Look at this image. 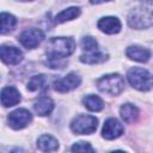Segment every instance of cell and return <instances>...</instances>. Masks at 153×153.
<instances>
[{
	"label": "cell",
	"mask_w": 153,
	"mask_h": 153,
	"mask_svg": "<svg viewBox=\"0 0 153 153\" xmlns=\"http://www.w3.org/2000/svg\"><path fill=\"white\" fill-rule=\"evenodd\" d=\"M31 120H32V115L26 109H17L12 111L7 117L10 127L16 130L25 128L31 122Z\"/></svg>",
	"instance_id": "52a82bcc"
},
{
	"label": "cell",
	"mask_w": 153,
	"mask_h": 153,
	"mask_svg": "<svg viewBox=\"0 0 153 153\" xmlns=\"http://www.w3.org/2000/svg\"><path fill=\"white\" fill-rule=\"evenodd\" d=\"M97 87L103 93L117 96L124 90V80L118 73L106 74L97 80Z\"/></svg>",
	"instance_id": "3957f363"
},
{
	"label": "cell",
	"mask_w": 153,
	"mask_h": 153,
	"mask_svg": "<svg viewBox=\"0 0 153 153\" xmlns=\"http://www.w3.org/2000/svg\"><path fill=\"white\" fill-rule=\"evenodd\" d=\"M45 85V76L44 75H36L32 76L31 80L27 84V90L29 91H37L43 88Z\"/></svg>",
	"instance_id": "44dd1931"
},
{
	"label": "cell",
	"mask_w": 153,
	"mask_h": 153,
	"mask_svg": "<svg viewBox=\"0 0 153 153\" xmlns=\"http://www.w3.org/2000/svg\"><path fill=\"white\" fill-rule=\"evenodd\" d=\"M37 148L42 152H54L59 148V141L51 135H41L37 140Z\"/></svg>",
	"instance_id": "9a60e30c"
},
{
	"label": "cell",
	"mask_w": 153,
	"mask_h": 153,
	"mask_svg": "<svg viewBox=\"0 0 153 153\" xmlns=\"http://www.w3.org/2000/svg\"><path fill=\"white\" fill-rule=\"evenodd\" d=\"M20 1H31V0H20Z\"/></svg>",
	"instance_id": "d4e9b609"
},
{
	"label": "cell",
	"mask_w": 153,
	"mask_h": 153,
	"mask_svg": "<svg viewBox=\"0 0 153 153\" xmlns=\"http://www.w3.org/2000/svg\"><path fill=\"white\" fill-rule=\"evenodd\" d=\"M50 53L51 55L67 57L72 55L75 50V42L72 37H54L50 41Z\"/></svg>",
	"instance_id": "5b68a950"
},
{
	"label": "cell",
	"mask_w": 153,
	"mask_h": 153,
	"mask_svg": "<svg viewBox=\"0 0 153 153\" xmlns=\"http://www.w3.org/2000/svg\"><path fill=\"white\" fill-rule=\"evenodd\" d=\"M120 114H121V117L124 122L127 123H134L137 117H139V110L135 105L130 104V103H127V104H123L120 109Z\"/></svg>",
	"instance_id": "e0dca14e"
},
{
	"label": "cell",
	"mask_w": 153,
	"mask_h": 153,
	"mask_svg": "<svg viewBox=\"0 0 153 153\" xmlns=\"http://www.w3.org/2000/svg\"><path fill=\"white\" fill-rule=\"evenodd\" d=\"M98 29L104 32V33H108V35H115V33H118L121 31V22L118 18L116 17H111V16H108V17H103L98 20V24H97Z\"/></svg>",
	"instance_id": "8fae6325"
},
{
	"label": "cell",
	"mask_w": 153,
	"mask_h": 153,
	"mask_svg": "<svg viewBox=\"0 0 153 153\" xmlns=\"http://www.w3.org/2000/svg\"><path fill=\"white\" fill-rule=\"evenodd\" d=\"M124 131L123 126L121 124V122L116 118H108L104 122L103 129H102V136L106 140H114L120 137Z\"/></svg>",
	"instance_id": "9c48e42d"
},
{
	"label": "cell",
	"mask_w": 153,
	"mask_h": 153,
	"mask_svg": "<svg viewBox=\"0 0 153 153\" xmlns=\"http://www.w3.org/2000/svg\"><path fill=\"white\" fill-rule=\"evenodd\" d=\"M71 149H72L73 152H94L93 147H92L88 142H84V141L73 145Z\"/></svg>",
	"instance_id": "603a6c76"
},
{
	"label": "cell",
	"mask_w": 153,
	"mask_h": 153,
	"mask_svg": "<svg viewBox=\"0 0 153 153\" xmlns=\"http://www.w3.org/2000/svg\"><path fill=\"white\" fill-rule=\"evenodd\" d=\"M54 109V102L49 97H41L33 104V110L39 116H48Z\"/></svg>",
	"instance_id": "5bb4252c"
},
{
	"label": "cell",
	"mask_w": 153,
	"mask_h": 153,
	"mask_svg": "<svg viewBox=\"0 0 153 153\" xmlns=\"http://www.w3.org/2000/svg\"><path fill=\"white\" fill-rule=\"evenodd\" d=\"M81 48L86 51L97 50L98 49V42L91 36H85L81 38Z\"/></svg>",
	"instance_id": "7402d4cb"
},
{
	"label": "cell",
	"mask_w": 153,
	"mask_h": 153,
	"mask_svg": "<svg viewBox=\"0 0 153 153\" xmlns=\"http://www.w3.org/2000/svg\"><path fill=\"white\" fill-rule=\"evenodd\" d=\"M80 14V8L79 7H68L63 11H61L60 13H57L54 18V23L55 24H62L65 22H68V20H73L75 19L76 17H79Z\"/></svg>",
	"instance_id": "ac0fdd59"
},
{
	"label": "cell",
	"mask_w": 153,
	"mask_h": 153,
	"mask_svg": "<svg viewBox=\"0 0 153 153\" xmlns=\"http://www.w3.org/2000/svg\"><path fill=\"white\" fill-rule=\"evenodd\" d=\"M127 22L136 30L153 26V0H135L129 8Z\"/></svg>",
	"instance_id": "6da1fadb"
},
{
	"label": "cell",
	"mask_w": 153,
	"mask_h": 153,
	"mask_svg": "<svg viewBox=\"0 0 153 153\" xmlns=\"http://www.w3.org/2000/svg\"><path fill=\"white\" fill-rule=\"evenodd\" d=\"M129 84L139 91H149L153 88V75L145 68L133 67L127 73Z\"/></svg>",
	"instance_id": "7a4b0ae2"
},
{
	"label": "cell",
	"mask_w": 153,
	"mask_h": 153,
	"mask_svg": "<svg viewBox=\"0 0 153 153\" xmlns=\"http://www.w3.org/2000/svg\"><path fill=\"white\" fill-rule=\"evenodd\" d=\"M82 104L90 111H100L104 108V102L98 96H94V94H88V96L84 97Z\"/></svg>",
	"instance_id": "ffe728a7"
},
{
	"label": "cell",
	"mask_w": 153,
	"mask_h": 153,
	"mask_svg": "<svg viewBox=\"0 0 153 153\" xmlns=\"http://www.w3.org/2000/svg\"><path fill=\"white\" fill-rule=\"evenodd\" d=\"M44 39V33L39 29H27L23 31L18 38L20 44L27 49H33Z\"/></svg>",
	"instance_id": "8992f818"
},
{
	"label": "cell",
	"mask_w": 153,
	"mask_h": 153,
	"mask_svg": "<svg viewBox=\"0 0 153 153\" xmlns=\"http://www.w3.org/2000/svg\"><path fill=\"white\" fill-rule=\"evenodd\" d=\"M98 120L91 115H79L71 122V129L73 133L79 135H88L96 131Z\"/></svg>",
	"instance_id": "277c9868"
},
{
	"label": "cell",
	"mask_w": 153,
	"mask_h": 153,
	"mask_svg": "<svg viewBox=\"0 0 153 153\" xmlns=\"http://www.w3.org/2000/svg\"><path fill=\"white\" fill-rule=\"evenodd\" d=\"M106 1H110V0H90V2L92 5H98V4H102V2H106Z\"/></svg>",
	"instance_id": "cb8c5ba5"
},
{
	"label": "cell",
	"mask_w": 153,
	"mask_h": 153,
	"mask_svg": "<svg viewBox=\"0 0 153 153\" xmlns=\"http://www.w3.org/2000/svg\"><path fill=\"white\" fill-rule=\"evenodd\" d=\"M20 93L13 86H7L1 90V104L5 108L17 105L20 102Z\"/></svg>",
	"instance_id": "7c38bea8"
},
{
	"label": "cell",
	"mask_w": 153,
	"mask_h": 153,
	"mask_svg": "<svg viewBox=\"0 0 153 153\" xmlns=\"http://www.w3.org/2000/svg\"><path fill=\"white\" fill-rule=\"evenodd\" d=\"M0 18H1V33L2 35H6L14 30L17 25V18L13 14L2 12Z\"/></svg>",
	"instance_id": "d6986e66"
},
{
	"label": "cell",
	"mask_w": 153,
	"mask_h": 153,
	"mask_svg": "<svg viewBox=\"0 0 153 153\" xmlns=\"http://www.w3.org/2000/svg\"><path fill=\"white\" fill-rule=\"evenodd\" d=\"M80 84H81V78L76 73L72 72V73H68L67 75H65L63 78L57 79L54 82V88L57 92L65 93V92H69V91L76 88Z\"/></svg>",
	"instance_id": "ba28073f"
},
{
	"label": "cell",
	"mask_w": 153,
	"mask_h": 153,
	"mask_svg": "<svg viewBox=\"0 0 153 153\" xmlns=\"http://www.w3.org/2000/svg\"><path fill=\"white\" fill-rule=\"evenodd\" d=\"M108 60V54L97 50L93 51H87L86 54H82L80 56V61L87 65H97V63H102L104 61Z\"/></svg>",
	"instance_id": "2e32d148"
},
{
	"label": "cell",
	"mask_w": 153,
	"mask_h": 153,
	"mask_svg": "<svg viewBox=\"0 0 153 153\" xmlns=\"http://www.w3.org/2000/svg\"><path fill=\"white\" fill-rule=\"evenodd\" d=\"M126 55L134 61L137 62H147L151 57V51L147 48L140 45H130L126 50Z\"/></svg>",
	"instance_id": "4fadbf2b"
},
{
	"label": "cell",
	"mask_w": 153,
	"mask_h": 153,
	"mask_svg": "<svg viewBox=\"0 0 153 153\" xmlns=\"http://www.w3.org/2000/svg\"><path fill=\"white\" fill-rule=\"evenodd\" d=\"M0 56L6 65H17L23 60V53L19 48L13 45H1Z\"/></svg>",
	"instance_id": "30bf717a"
}]
</instances>
